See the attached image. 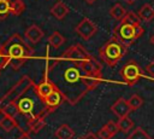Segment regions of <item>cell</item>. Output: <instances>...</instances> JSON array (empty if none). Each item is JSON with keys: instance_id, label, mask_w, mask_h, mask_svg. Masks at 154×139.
Instances as JSON below:
<instances>
[{"instance_id": "cell-14", "label": "cell", "mask_w": 154, "mask_h": 139, "mask_svg": "<svg viewBox=\"0 0 154 139\" xmlns=\"http://www.w3.org/2000/svg\"><path fill=\"white\" fill-rule=\"evenodd\" d=\"M102 81V76L99 75H88V74H83L81 82L83 83V86L85 87L87 91H91L94 88H96L100 82Z\"/></svg>"}, {"instance_id": "cell-37", "label": "cell", "mask_w": 154, "mask_h": 139, "mask_svg": "<svg viewBox=\"0 0 154 139\" xmlns=\"http://www.w3.org/2000/svg\"><path fill=\"white\" fill-rule=\"evenodd\" d=\"M0 139H1V138H0Z\"/></svg>"}, {"instance_id": "cell-34", "label": "cell", "mask_w": 154, "mask_h": 139, "mask_svg": "<svg viewBox=\"0 0 154 139\" xmlns=\"http://www.w3.org/2000/svg\"><path fill=\"white\" fill-rule=\"evenodd\" d=\"M149 41H150V44H152V45L154 46V34H153V35L150 36V39H149Z\"/></svg>"}, {"instance_id": "cell-31", "label": "cell", "mask_w": 154, "mask_h": 139, "mask_svg": "<svg viewBox=\"0 0 154 139\" xmlns=\"http://www.w3.org/2000/svg\"><path fill=\"white\" fill-rule=\"evenodd\" d=\"M146 73H147V75H149L153 80H154V59L153 60H150L149 63H148V65L146 66Z\"/></svg>"}, {"instance_id": "cell-19", "label": "cell", "mask_w": 154, "mask_h": 139, "mask_svg": "<svg viewBox=\"0 0 154 139\" xmlns=\"http://www.w3.org/2000/svg\"><path fill=\"white\" fill-rule=\"evenodd\" d=\"M75 135V132L72 131V128L67 124H61L57 131H55V137L58 139H72Z\"/></svg>"}, {"instance_id": "cell-16", "label": "cell", "mask_w": 154, "mask_h": 139, "mask_svg": "<svg viewBox=\"0 0 154 139\" xmlns=\"http://www.w3.org/2000/svg\"><path fill=\"white\" fill-rule=\"evenodd\" d=\"M69 6L63 2V1H57L53 7L51 8V13L57 18V19H63L67 13H69Z\"/></svg>"}, {"instance_id": "cell-27", "label": "cell", "mask_w": 154, "mask_h": 139, "mask_svg": "<svg viewBox=\"0 0 154 139\" xmlns=\"http://www.w3.org/2000/svg\"><path fill=\"white\" fill-rule=\"evenodd\" d=\"M128 102H129V105H130L131 110H137L143 105V98L138 94H132L128 99Z\"/></svg>"}, {"instance_id": "cell-5", "label": "cell", "mask_w": 154, "mask_h": 139, "mask_svg": "<svg viewBox=\"0 0 154 139\" xmlns=\"http://www.w3.org/2000/svg\"><path fill=\"white\" fill-rule=\"evenodd\" d=\"M34 86L32 80L28 76V75H23L19 81L0 99V110L4 105H6L7 103H12V102H17L18 99L22 98V95Z\"/></svg>"}, {"instance_id": "cell-8", "label": "cell", "mask_w": 154, "mask_h": 139, "mask_svg": "<svg viewBox=\"0 0 154 139\" xmlns=\"http://www.w3.org/2000/svg\"><path fill=\"white\" fill-rule=\"evenodd\" d=\"M96 30H97V27H96V24L93 22V21H90L89 18H83L77 25H76V28H75V31L83 39V40H89L95 33H96Z\"/></svg>"}, {"instance_id": "cell-29", "label": "cell", "mask_w": 154, "mask_h": 139, "mask_svg": "<svg viewBox=\"0 0 154 139\" xmlns=\"http://www.w3.org/2000/svg\"><path fill=\"white\" fill-rule=\"evenodd\" d=\"M97 137H99L100 139H111L113 135H112V134L108 132V129L103 126V127L97 132Z\"/></svg>"}, {"instance_id": "cell-7", "label": "cell", "mask_w": 154, "mask_h": 139, "mask_svg": "<svg viewBox=\"0 0 154 139\" xmlns=\"http://www.w3.org/2000/svg\"><path fill=\"white\" fill-rule=\"evenodd\" d=\"M77 66L81 69V71L83 74L102 76V66L99 63V60H96V58H94L91 54L88 58L83 59L81 63H78Z\"/></svg>"}, {"instance_id": "cell-32", "label": "cell", "mask_w": 154, "mask_h": 139, "mask_svg": "<svg viewBox=\"0 0 154 139\" xmlns=\"http://www.w3.org/2000/svg\"><path fill=\"white\" fill-rule=\"evenodd\" d=\"M81 139H100V138L97 137V134H94V133H89V134H87L85 137H83V138H81Z\"/></svg>"}, {"instance_id": "cell-4", "label": "cell", "mask_w": 154, "mask_h": 139, "mask_svg": "<svg viewBox=\"0 0 154 139\" xmlns=\"http://www.w3.org/2000/svg\"><path fill=\"white\" fill-rule=\"evenodd\" d=\"M119 74H120L122 79L124 80V82L126 85H129L130 87L136 85L141 79H150V80H153L149 75H146L143 73V70L141 69L140 64L134 59H130L128 63H125L122 66Z\"/></svg>"}, {"instance_id": "cell-30", "label": "cell", "mask_w": 154, "mask_h": 139, "mask_svg": "<svg viewBox=\"0 0 154 139\" xmlns=\"http://www.w3.org/2000/svg\"><path fill=\"white\" fill-rule=\"evenodd\" d=\"M7 65H8V58L5 56V53L2 52L1 46H0V70L4 69V68H6Z\"/></svg>"}, {"instance_id": "cell-17", "label": "cell", "mask_w": 154, "mask_h": 139, "mask_svg": "<svg viewBox=\"0 0 154 139\" xmlns=\"http://www.w3.org/2000/svg\"><path fill=\"white\" fill-rule=\"evenodd\" d=\"M141 18L142 22H146V23H149L150 21L154 19V7L149 4H144L141 6V8L138 10V13H137Z\"/></svg>"}, {"instance_id": "cell-6", "label": "cell", "mask_w": 154, "mask_h": 139, "mask_svg": "<svg viewBox=\"0 0 154 139\" xmlns=\"http://www.w3.org/2000/svg\"><path fill=\"white\" fill-rule=\"evenodd\" d=\"M90 54L87 52V50L79 45V44H76V45H72L70 48H67L64 53H63V58L64 59H67V60H71L76 64L81 63L83 59L88 58Z\"/></svg>"}, {"instance_id": "cell-28", "label": "cell", "mask_w": 154, "mask_h": 139, "mask_svg": "<svg viewBox=\"0 0 154 139\" xmlns=\"http://www.w3.org/2000/svg\"><path fill=\"white\" fill-rule=\"evenodd\" d=\"M105 127L108 129V132L114 137L117 133H118V131H119V127H118V123L117 122H114V121H108L106 124H105Z\"/></svg>"}, {"instance_id": "cell-18", "label": "cell", "mask_w": 154, "mask_h": 139, "mask_svg": "<svg viewBox=\"0 0 154 139\" xmlns=\"http://www.w3.org/2000/svg\"><path fill=\"white\" fill-rule=\"evenodd\" d=\"M128 13V11L124 8V6L122 5V4H119V2H117V4H114L111 8H109V16L112 17V18H114L116 21H122L124 17H125V15Z\"/></svg>"}, {"instance_id": "cell-38", "label": "cell", "mask_w": 154, "mask_h": 139, "mask_svg": "<svg viewBox=\"0 0 154 139\" xmlns=\"http://www.w3.org/2000/svg\"><path fill=\"white\" fill-rule=\"evenodd\" d=\"M0 111H1V110H0Z\"/></svg>"}, {"instance_id": "cell-13", "label": "cell", "mask_w": 154, "mask_h": 139, "mask_svg": "<svg viewBox=\"0 0 154 139\" xmlns=\"http://www.w3.org/2000/svg\"><path fill=\"white\" fill-rule=\"evenodd\" d=\"M35 88H36V93H37L38 98L41 100H45L48 97V94L55 88V86L48 79H45L42 82H40L37 86H35Z\"/></svg>"}, {"instance_id": "cell-25", "label": "cell", "mask_w": 154, "mask_h": 139, "mask_svg": "<svg viewBox=\"0 0 154 139\" xmlns=\"http://www.w3.org/2000/svg\"><path fill=\"white\" fill-rule=\"evenodd\" d=\"M11 2V8H12V15L14 16H20L24 10H25V4L23 0H10Z\"/></svg>"}, {"instance_id": "cell-22", "label": "cell", "mask_w": 154, "mask_h": 139, "mask_svg": "<svg viewBox=\"0 0 154 139\" xmlns=\"http://www.w3.org/2000/svg\"><path fill=\"white\" fill-rule=\"evenodd\" d=\"M118 127H119V131L124 132V133H128L130 132V129L134 127V121L129 117V116H124L122 118H118Z\"/></svg>"}, {"instance_id": "cell-12", "label": "cell", "mask_w": 154, "mask_h": 139, "mask_svg": "<svg viewBox=\"0 0 154 139\" xmlns=\"http://www.w3.org/2000/svg\"><path fill=\"white\" fill-rule=\"evenodd\" d=\"M17 105H18L19 111H20L22 115H25V116H29V117L35 116V114L32 112V110H34V102H32L31 98L22 97L20 99L17 100Z\"/></svg>"}, {"instance_id": "cell-11", "label": "cell", "mask_w": 154, "mask_h": 139, "mask_svg": "<svg viewBox=\"0 0 154 139\" xmlns=\"http://www.w3.org/2000/svg\"><path fill=\"white\" fill-rule=\"evenodd\" d=\"M24 36L26 37V40H29L31 44H37L38 41H41V39L43 37V30L36 25V24H31L29 25L25 31H24Z\"/></svg>"}, {"instance_id": "cell-1", "label": "cell", "mask_w": 154, "mask_h": 139, "mask_svg": "<svg viewBox=\"0 0 154 139\" xmlns=\"http://www.w3.org/2000/svg\"><path fill=\"white\" fill-rule=\"evenodd\" d=\"M141 18L135 12L130 11L113 29V37L124 46L129 47L144 34V28L141 25Z\"/></svg>"}, {"instance_id": "cell-23", "label": "cell", "mask_w": 154, "mask_h": 139, "mask_svg": "<svg viewBox=\"0 0 154 139\" xmlns=\"http://www.w3.org/2000/svg\"><path fill=\"white\" fill-rule=\"evenodd\" d=\"M65 41V37L59 33V31H54L51 34V36L48 37V42L51 46H53L54 48H58L60 47Z\"/></svg>"}, {"instance_id": "cell-24", "label": "cell", "mask_w": 154, "mask_h": 139, "mask_svg": "<svg viewBox=\"0 0 154 139\" xmlns=\"http://www.w3.org/2000/svg\"><path fill=\"white\" fill-rule=\"evenodd\" d=\"M126 139H152L149 137V134L142 128V127H136L129 135Z\"/></svg>"}, {"instance_id": "cell-20", "label": "cell", "mask_w": 154, "mask_h": 139, "mask_svg": "<svg viewBox=\"0 0 154 139\" xmlns=\"http://www.w3.org/2000/svg\"><path fill=\"white\" fill-rule=\"evenodd\" d=\"M17 121H16V117H11L8 115H4L2 118L0 120V127L6 131V132H10L12 129H14L17 127Z\"/></svg>"}, {"instance_id": "cell-15", "label": "cell", "mask_w": 154, "mask_h": 139, "mask_svg": "<svg viewBox=\"0 0 154 139\" xmlns=\"http://www.w3.org/2000/svg\"><path fill=\"white\" fill-rule=\"evenodd\" d=\"M82 75H83V73L81 71V69L78 66L77 68L76 66H71V68H69V69L65 70L64 79L69 83H76L77 81H81Z\"/></svg>"}, {"instance_id": "cell-35", "label": "cell", "mask_w": 154, "mask_h": 139, "mask_svg": "<svg viewBox=\"0 0 154 139\" xmlns=\"http://www.w3.org/2000/svg\"><path fill=\"white\" fill-rule=\"evenodd\" d=\"M84 1H85L87 4H94V2L96 1V0H84Z\"/></svg>"}, {"instance_id": "cell-9", "label": "cell", "mask_w": 154, "mask_h": 139, "mask_svg": "<svg viewBox=\"0 0 154 139\" xmlns=\"http://www.w3.org/2000/svg\"><path fill=\"white\" fill-rule=\"evenodd\" d=\"M111 111L118 117V118H122L124 116H129L130 112L132 111L130 105H129V102L128 99L125 98H119L117 99L112 105H111Z\"/></svg>"}, {"instance_id": "cell-21", "label": "cell", "mask_w": 154, "mask_h": 139, "mask_svg": "<svg viewBox=\"0 0 154 139\" xmlns=\"http://www.w3.org/2000/svg\"><path fill=\"white\" fill-rule=\"evenodd\" d=\"M1 112L4 115H8L11 117H16L20 114L19 111V108L17 105V102H12V103H7L6 105H4L1 108Z\"/></svg>"}, {"instance_id": "cell-33", "label": "cell", "mask_w": 154, "mask_h": 139, "mask_svg": "<svg viewBox=\"0 0 154 139\" xmlns=\"http://www.w3.org/2000/svg\"><path fill=\"white\" fill-rule=\"evenodd\" d=\"M18 139H31V138H30V135H29L28 133H23Z\"/></svg>"}, {"instance_id": "cell-10", "label": "cell", "mask_w": 154, "mask_h": 139, "mask_svg": "<svg viewBox=\"0 0 154 139\" xmlns=\"http://www.w3.org/2000/svg\"><path fill=\"white\" fill-rule=\"evenodd\" d=\"M61 100H63V94H61L60 91L55 87V88L48 94V97H47L45 100H42V102L45 103L46 109H47L48 111H52V110H54L55 108H58V106L60 105Z\"/></svg>"}, {"instance_id": "cell-2", "label": "cell", "mask_w": 154, "mask_h": 139, "mask_svg": "<svg viewBox=\"0 0 154 139\" xmlns=\"http://www.w3.org/2000/svg\"><path fill=\"white\" fill-rule=\"evenodd\" d=\"M1 50L8 58V65L13 70H18L32 56V50L19 34H12L2 45Z\"/></svg>"}, {"instance_id": "cell-26", "label": "cell", "mask_w": 154, "mask_h": 139, "mask_svg": "<svg viewBox=\"0 0 154 139\" xmlns=\"http://www.w3.org/2000/svg\"><path fill=\"white\" fill-rule=\"evenodd\" d=\"M8 15H12L10 0H0V19H5Z\"/></svg>"}, {"instance_id": "cell-3", "label": "cell", "mask_w": 154, "mask_h": 139, "mask_svg": "<svg viewBox=\"0 0 154 139\" xmlns=\"http://www.w3.org/2000/svg\"><path fill=\"white\" fill-rule=\"evenodd\" d=\"M126 52H128V47L120 44L114 37H112L106 44H103L99 50L100 58L109 66H116L119 63V60L126 54Z\"/></svg>"}, {"instance_id": "cell-36", "label": "cell", "mask_w": 154, "mask_h": 139, "mask_svg": "<svg viewBox=\"0 0 154 139\" xmlns=\"http://www.w3.org/2000/svg\"><path fill=\"white\" fill-rule=\"evenodd\" d=\"M124 1H125V2H128V4H134L136 0H124Z\"/></svg>"}]
</instances>
